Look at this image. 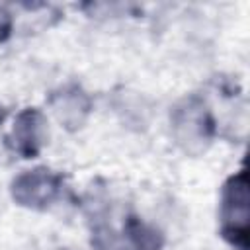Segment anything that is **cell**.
Listing matches in <instances>:
<instances>
[{
	"label": "cell",
	"mask_w": 250,
	"mask_h": 250,
	"mask_svg": "<svg viewBox=\"0 0 250 250\" xmlns=\"http://www.w3.org/2000/svg\"><path fill=\"white\" fill-rule=\"evenodd\" d=\"M221 225L223 236L229 242L240 250H248V176L244 170L229 178V182L223 186Z\"/></svg>",
	"instance_id": "6da1fadb"
},
{
	"label": "cell",
	"mask_w": 250,
	"mask_h": 250,
	"mask_svg": "<svg viewBox=\"0 0 250 250\" xmlns=\"http://www.w3.org/2000/svg\"><path fill=\"white\" fill-rule=\"evenodd\" d=\"M172 127L178 145L191 154L201 152L213 137V119L199 98H188L172 111Z\"/></svg>",
	"instance_id": "7a4b0ae2"
},
{
	"label": "cell",
	"mask_w": 250,
	"mask_h": 250,
	"mask_svg": "<svg viewBox=\"0 0 250 250\" xmlns=\"http://www.w3.org/2000/svg\"><path fill=\"white\" fill-rule=\"evenodd\" d=\"M61 189V178L45 168H35L29 172L20 174L12 182V195L14 199L31 209H45L49 207Z\"/></svg>",
	"instance_id": "3957f363"
},
{
	"label": "cell",
	"mask_w": 250,
	"mask_h": 250,
	"mask_svg": "<svg viewBox=\"0 0 250 250\" xmlns=\"http://www.w3.org/2000/svg\"><path fill=\"white\" fill-rule=\"evenodd\" d=\"M47 141V121L39 109H23L8 137V145L23 158H33Z\"/></svg>",
	"instance_id": "277c9868"
},
{
	"label": "cell",
	"mask_w": 250,
	"mask_h": 250,
	"mask_svg": "<svg viewBox=\"0 0 250 250\" xmlns=\"http://www.w3.org/2000/svg\"><path fill=\"white\" fill-rule=\"evenodd\" d=\"M53 105H55V113L59 121L70 131L78 129L90 113V100L78 88H68L57 94L53 98Z\"/></svg>",
	"instance_id": "5b68a950"
},
{
	"label": "cell",
	"mask_w": 250,
	"mask_h": 250,
	"mask_svg": "<svg viewBox=\"0 0 250 250\" xmlns=\"http://www.w3.org/2000/svg\"><path fill=\"white\" fill-rule=\"evenodd\" d=\"M125 232H127L131 250H160L162 248V234L135 217L127 221Z\"/></svg>",
	"instance_id": "8992f818"
}]
</instances>
